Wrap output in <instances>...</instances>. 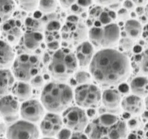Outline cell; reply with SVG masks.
I'll return each instance as SVG.
<instances>
[{
  "label": "cell",
  "mask_w": 148,
  "mask_h": 139,
  "mask_svg": "<svg viewBox=\"0 0 148 139\" xmlns=\"http://www.w3.org/2000/svg\"><path fill=\"white\" fill-rule=\"evenodd\" d=\"M89 71L93 79L101 86H114L127 79L130 64L124 53L111 48H103L94 54Z\"/></svg>",
  "instance_id": "cell-1"
},
{
  "label": "cell",
  "mask_w": 148,
  "mask_h": 139,
  "mask_svg": "<svg viewBox=\"0 0 148 139\" xmlns=\"http://www.w3.org/2000/svg\"><path fill=\"white\" fill-rule=\"evenodd\" d=\"M74 93L70 86L62 81L48 83L42 89L40 101L49 112L60 113L71 105Z\"/></svg>",
  "instance_id": "cell-2"
},
{
  "label": "cell",
  "mask_w": 148,
  "mask_h": 139,
  "mask_svg": "<svg viewBox=\"0 0 148 139\" xmlns=\"http://www.w3.org/2000/svg\"><path fill=\"white\" fill-rule=\"evenodd\" d=\"M78 66L75 53L63 48L54 52L49 62L48 70L52 78L63 81L76 72Z\"/></svg>",
  "instance_id": "cell-3"
},
{
  "label": "cell",
  "mask_w": 148,
  "mask_h": 139,
  "mask_svg": "<svg viewBox=\"0 0 148 139\" xmlns=\"http://www.w3.org/2000/svg\"><path fill=\"white\" fill-rule=\"evenodd\" d=\"M88 35L94 46L103 49L115 46L119 40L121 32L118 25L112 22L91 27Z\"/></svg>",
  "instance_id": "cell-4"
},
{
  "label": "cell",
  "mask_w": 148,
  "mask_h": 139,
  "mask_svg": "<svg viewBox=\"0 0 148 139\" xmlns=\"http://www.w3.org/2000/svg\"><path fill=\"white\" fill-rule=\"evenodd\" d=\"M41 63L39 58L31 53H22L15 58L12 64V73L16 79L29 82L40 74Z\"/></svg>",
  "instance_id": "cell-5"
},
{
  "label": "cell",
  "mask_w": 148,
  "mask_h": 139,
  "mask_svg": "<svg viewBox=\"0 0 148 139\" xmlns=\"http://www.w3.org/2000/svg\"><path fill=\"white\" fill-rule=\"evenodd\" d=\"M74 99L78 106L93 109L101 101V92L98 86L92 84L79 85L74 90Z\"/></svg>",
  "instance_id": "cell-6"
},
{
  "label": "cell",
  "mask_w": 148,
  "mask_h": 139,
  "mask_svg": "<svg viewBox=\"0 0 148 139\" xmlns=\"http://www.w3.org/2000/svg\"><path fill=\"white\" fill-rule=\"evenodd\" d=\"M63 124L73 132H83L88 125L87 114L79 106L68 107L63 111Z\"/></svg>",
  "instance_id": "cell-7"
},
{
  "label": "cell",
  "mask_w": 148,
  "mask_h": 139,
  "mask_svg": "<svg viewBox=\"0 0 148 139\" xmlns=\"http://www.w3.org/2000/svg\"><path fill=\"white\" fill-rule=\"evenodd\" d=\"M39 136L37 126L25 120L12 123L6 131V139H39Z\"/></svg>",
  "instance_id": "cell-8"
},
{
  "label": "cell",
  "mask_w": 148,
  "mask_h": 139,
  "mask_svg": "<svg viewBox=\"0 0 148 139\" xmlns=\"http://www.w3.org/2000/svg\"><path fill=\"white\" fill-rule=\"evenodd\" d=\"M20 113L23 119L34 123L43 119L45 107L37 100L28 99L21 104Z\"/></svg>",
  "instance_id": "cell-9"
},
{
  "label": "cell",
  "mask_w": 148,
  "mask_h": 139,
  "mask_svg": "<svg viewBox=\"0 0 148 139\" xmlns=\"http://www.w3.org/2000/svg\"><path fill=\"white\" fill-rule=\"evenodd\" d=\"M1 114L8 123H14L18 118L20 107L18 100L10 94L1 98Z\"/></svg>",
  "instance_id": "cell-10"
},
{
  "label": "cell",
  "mask_w": 148,
  "mask_h": 139,
  "mask_svg": "<svg viewBox=\"0 0 148 139\" xmlns=\"http://www.w3.org/2000/svg\"><path fill=\"white\" fill-rule=\"evenodd\" d=\"M63 124L62 118L57 113L49 112L41 120L40 131L45 137L53 138L62 129Z\"/></svg>",
  "instance_id": "cell-11"
},
{
  "label": "cell",
  "mask_w": 148,
  "mask_h": 139,
  "mask_svg": "<svg viewBox=\"0 0 148 139\" xmlns=\"http://www.w3.org/2000/svg\"><path fill=\"white\" fill-rule=\"evenodd\" d=\"M61 34L62 37L66 40L81 43L84 41L88 33L86 27L79 21H67L62 28Z\"/></svg>",
  "instance_id": "cell-12"
},
{
  "label": "cell",
  "mask_w": 148,
  "mask_h": 139,
  "mask_svg": "<svg viewBox=\"0 0 148 139\" xmlns=\"http://www.w3.org/2000/svg\"><path fill=\"white\" fill-rule=\"evenodd\" d=\"M43 38V36L40 32L28 30L23 33L19 42L21 49L23 53L34 52L40 47Z\"/></svg>",
  "instance_id": "cell-13"
},
{
  "label": "cell",
  "mask_w": 148,
  "mask_h": 139,
  "mask_svg": "<svg viewBox=\"0 0 148 139\" xmlns=\"http://www.w3.org/2000/svg\"><path fill=\"white\" fill-rule=\"evenodd\" d=\"M75 54L79 66H88L94 57V46L90 41H83L77 47Z\"/></svg>",
  "instance_id": "cell-14"
},
{
  "label": "cell",
  "mask_w": 148,
  "mask_h": 139,
  "mask_svg": "<svg viewBox=\"0 0 148 139\" xmlns=\"http://www.w3.org/2000/svg\"><path fill=\"white\" fill-rule=\"evenodd\" d=\"M1 32L4 40L10 45L20 42L23 34L20 27L10 20L1 23Z\"/></svg>",
  "instance_id": "cell-15"
},
{
  "label": "cell",
  "mask_w": 148,
  "mask_h": 139,
  "mask_svg": "<svg viewBox=\"0 0 148 139\" xmlns=\"http://www.w3.org/2000/svg\"><path fill=\"white\" fill-rule=\"evenodd\" d=\"M123 109L131 115H137L143 112L145 105L141 97L135 94L126 96L121 100Z\"/></svg>",
  "instance_id": "cell-16"
},
{
  "label": "cell",
  "mask_w": 148,
  "mask_h": 139,
  "mask_svg": "<svg viewBox=\"0 0 148 139\" xmlns=\"http://www.w3.org/2000/svg\"><path fill=\"white\" fill-rule=\"evenodd\" d=\"M101 101L108 109H116L121 104V93L114 89H106L101 94Z\"/></svg>",
  "instance_id": "cell-17"
},
{
  "label": "cell",
  "mask_w": 148,
  "mask_h": 139,
  "mask_svg": "<svg viewBox=\"0 0 148 139\" xmlns=\"http://www.w3.org/2000/svg\"><path fill=\"white\" fill-rule=\"evenodd\" d=\"M0 51L1 69L8 68L9 66H12L15 60V55L11 45L4 40H1Z\"/></svg>",
  "instance_id": "cell-18"
},
{
  "label": "cell",
  "mask_w": 148,
  "mask_h": 139,
  "mask_svg": "<svg viewBox=\"0 0 148 139\" xmlns=\"http://www.w3.org/2000/svg\"><path fill=\"white\" fill-rule=\"evenodd\" d=\"M12 93L18 101L23 102L32 96V86L27 81L18 80L14 83Z\"/></svg>",
  "instance_id": "cell-19"
},
{
  "label": "cell",
  "mask_w": 148,
  "mask_h": 139,
  "mask_svg": "<svg viewBox=\"0 0 148 139\" xmlns=\"http://www.w3.org/2000/svg\"><path fill=\"white\" fill-rule=\"evenodd\" d=\"M14 76L12 72L8 68L1 69V96H4L12 92L14 84Z\"/></svg>",
  "instance_id": "cell-20"
},
{
  "label": "cell",
  "mask_w": 148,
  "mask_h": 139,
  "mask_svg": "<svg viewBox=\"0 0 148 139\" xmlns=\"http://www.w3.org/2000/svg\"><path fill=\"white\" fill-rule=\"evenodd\" d=\"M130 88L133 94L140 97L148 95V78L145 76H138L133 78L130 82Z\"/></svg>",
  "instance_id": "cell-21"
},
{
  "label": "cell",
  "mask_w": 148,
  "mask_h": 139,
  "mask_svg": "<svg viewBox=\"0 0 148 139\" xmlns=\"http://www.w3.org/2000/svg\"><path fill=\"white\" fill-rule=\"evenodd\" d=\"M108 128L101 125L96 119L89 125L88 137L89 139H109Z\"/></svg>",
  "instance_id": "cell-22"
},
{
  "label": "cell",
  "mask_w": 148,
  "mask_h": 139,
  "mask_svg": "<svg viewBox=\"0 0 148 139\" xmlns=\"http://www.w3.org/2000/svg\"><path fill=\"white\" fill-rule=\"evenodd\" d=\"M127 124L121 120H119L115 124L108 128L109 139H124L127 136Z\"/></svg>",
  "instance_id": "cell-23"
},
{
  "label": "cell",
  "mask_w": 148,
  "mask_h": 139,
  "mask_svg": "<svg viewBox=\"0 0 148 139\" xmlns=\"http://www.w3.org/2000/svg\"><path fill=\"white\" fill-rule=\"evenodd\" d=\"M14 0H1L0 16L1 23L10 20L16 9Z\"/></svg>",
  "instance_id": "cell-24"
},
{
  "label": "cell",
  "mask_w": 148,
  "mask_h": 139,
  "mask_svg": "<svg viewBox=\"0 0 148 139\" xmlns=\"http://www.w3.org/2000/svg\"><path fill=\"white\" fill-rule=\"evenodd\" d=\"M124 31L128 37L131 39L138 38L142 33V26L137 20L130 19L126 21Z\"/></svg>",
  "instance_id": "cell-25"
},
{
  "label": "cell",
  "mask_w": 148,
  "mask_h": 139,
  "mask_svg": "<svg viewBox=\"0 0 148 139\" xmlns=\"http://www.w3.org/2000/svg\"><path fill=\"white\" fill-rule=\"evenodd\" d=\"M57 6V0H40L37 8L42 13L49 14L54 11Z\"/></svg>",
  "instance_id": "cell-26"
},
{
  "label": "cell",
  "mask_w": 148,
  "mask_h": 139,
  "mask_svg": "<svg viewBox=\"0 0 148 139\" xmlns=\"http://www.w3.org/2000/svg\"><path fill=\"white\" fill-rule=\"evenodd\" d=\"M119 120L117 116L111 114H103L97 119L101 125L106 127H109L113 125Z\"/></svg>",
  "instance_id": "cell-27"
},
{
  "label": "cell",
  "mask_w": 148,
  "mask_h": 139,
  "mask_svg": "<svg viewBox=\"0 0 148 139\" xmlns=\"http://www.w3.org/2000/svg\"><path fill=\"white\" fill-rule=\"evenodd\" d=\"M16 4L23 10L32 12L37 8L40 0H14Z\"/></svg>",
  "instance_id": "cell-28"
},
{
  "label": "cell",
  "mask_w": 148,
  "mask_h": 139,
  "mask_svg": "<svg viewBox=\"0 0 148 139\" xmlns=\"http://www.w3.org/2000/svg\"><path fill=\"white\" fill-rule=\"evenodd\" d=\"M91 74L86 71H78L74 74V80L78 86L87 84L91 79Z\"/></svg>",
  "instance_id": "cell-29"
},
{
  "label": "cell",
  "mask_w": 148,
  "mask_h": 139,
  "mask_svg": "<svg viewBox=\"0 0 148 139\" xmlns=\"http://www.w3.org/2000/svg\"><path fill=\"white\" fill-rule=\"evenodd\" d=\"M139 58V68L141 73L145 75L148 74V49L144 51Z\"/></svg>",
  "instance_id": "cell-30"
},
{
  "label": "cell",
  "mask_w": 148,
  "mask_h": 139,
  "mask_svg": "<svg viewBox=\"0 0 148 139\" xmlns=\"http://www.w3.org/2000/svg\"><path fill=\"white\" fill-rule=\"evenodd\" d=\"M26 27L28 28L29 31H39L38 29L40 28V26H41L40 22L36 20L31 18H28L26 21ZM40 32V31H39Z\"/></svg>",
  "instance_id": "cell-31"
},
{
  "label": "cell",
  "mask_w": 148,
  "mask_h": 139,
  "mask_svg": "<svg viewBox=\"0 0 148 139\" xmlns=\"http://www.w3.org/2000/svg\"><path fill=\"white\" fill-rule=\"evenodd\" d=\"M31 86L34 88H39L44 84V79L40 74H38L34 77L29 81Z\"/></svg>",
  "instance_id": "cell-32"
},
{
  "label": "cell",
  "mask_w": 148,
  "mask_h": 139,
  "mask_svg": "<svg viewBox=\"0 0 148 139\" xmlns=\"http://www.w3.org/2000/svg\"><path fill=\"white\" fill-rule=\"evenodd\" d=\"M141 120L138 117H134L129 120L127 126L131 130L139 129L141 125Z\"/></svg>",
  "instance_id": "cell-33"
},
{
  "label": "cell",
  "mask_w": 148,
  "mask_h": 139,
  "mask_svg": "<svg viewBox=\"0 0 148 139\" xmlns=\"http://www.w3.org/2000/svg\"><path fill=\"white\" fill-rule=\"evenodd\" d=\"M61 28V24L56 21H52L48 23L46 29L49 32H54L60 30Z\"/></svg>",
  "instance_id": "cell-34"
},
{
  "label": "cell",
  "mask_w": 148,
  "mask_h": 139,
  "mask_svg": "<svg viewBox=\"0 0 148 139\" xmlns=\"http://www.w3.org/2000/svg\"><path fill=\"white\" fill-rule=\"evenodd\" d=\"M72 135L71 130L68 129H62L57 136L58 139H69Z\"/></svg>",
  "instance_id": "cell-35"
},
{
  "label": "cell",
  "mask_w": 148,
  "mask_h": 139,
  "mask_svg": "<svg viewBox=\"0 0 148 139\" xmlns=\"http://www.w3.org/2000/svg\"><path fill=\"white\" fill-rule=\"evenodd\" d=\"M77 0H60V3L64 9H69L75 4Z\"/></svg>",
  "instance_id": "cell-36"
},
{
  "label": "cell",
  "mask_w": 148,
  "mask_h": 139,
  "mask_svg": "<svg viewBox=\"0 0 148 139\" xmlns=\"http://www.w3.org/2000/svg\"><path fill=\"white\" fill-rule=\"evenodd\" d=\"M47 46L49 49L56 51L57 50L60 49V43L58 41L54 40L49 42H48Z\"/></svg>",
  "instance_id": "cell-37"
},
{
  "label": "cell",
  "mask_w": 148,
  "mask_h": 139,
  "mask_svg": "<svg viewBox=\"0 0 148 139\" xmlns=\"http://www.w3.org/2000/svg\"><path fill=\"white\" fill-rule=\"evenodd\" d=\"M69 139H89L87 135L83 132H73Z\"/></svg>",
  "instance_id": "cell-38"
},
{
  "label": "cell",
  "mask_w": 148,
  "mask_h": 139,
  "mask_svg": "<svg viewBox=\"0 0 148 139\" xmlns=\"http://www.w3.org/2000/svg\"><path fill=\"white\" fill-rule=\"evenodd\" d=\"M121 45L125 49H129L133 46V41L131 38H123L121 40Z\"/></svg>",
  "instance_id": "cell-39"
},
{
  "label": "cell",
  "mask_w": 148,
  "mask_h": 139,
  "mask_svg": "<svg viewBox=\"0 0 148 139\" xmlns=\"http://www.w3.org/2000/svg\"><path fill=\"white\" fill-rule=\"evenodd\" d=\"M118 16L121 20H125L128 17V10L125 8H121L118 12Z\"/></svg>",
  "instance_id": "cell-40"
},
{
  "label": "cell",
  "mask_w": 148,
  "mask_h": 139,
  "mask_svg": "<svg viewBox=\"0 0 148 139\" xmlns=\"http://www.w3.org/2000/svg\"><path fill=\"white\" fill-rule=\"evenodd\" d=\"M94 1L101 5H110L116 3L119 0H94Z\"/></svg>",
  "instance_id": "cell-41"
},
{
  "label": "cell",
  "mask_w": 148,
  "mask_h": 139,
  "mask_svg": "<svg viewBox=\"0 0 148 139\" xmlns=\"http://www.w3.org/2000/svg\"><path fill=\"white\" fill-rule=\"evenodd\" d=\"M135 3L132 0H125L123 2V7L128 10H133L135 7Z\"/></svg>",
  "instance_id": "cell-42"
},
{
  "label": "cell",
  "mask_w": 148,
  "mask_h": 139,
  "mask_svg": "<svg viewBox=\"0 0 148 139\" xmlns=\"http://www.w3.org/2000/svg\"><path fill=\"white\" fill-rule=\"evenodd\" d=\"M78 5L82 7H87L92 3V0H77Z\"/></svg>",
  "instance_id": "cell-43"
},
{
  "label": "cell",
  "mask_w": 148,
  "mask_h": 139,
  "mask_svg": "<svg viewBox=\"0 0 148 139\" xmlns=\"http://www.w3.org/2000/svg\"><path fill=\"white\" fill-rule=\"evenodd\" d=\"M127 139H144L143 135L138 132H133L130 134L128 136Z\"/></svg>",
  "instance_id": "cell-44"
},
{
  "label": "cell",
  "mask_w": 148,
  "mask_h": 139,
  "mask_svg": "<svg viewBox=\"0 0 148 139\" xmlns=\"http://www.w3.org/2000/svg\"><path fill=\"white\" fill-rule=\"evenodd\" d=\"M135 5H138L139 6H141L144 5H146L148 4V0H132Z\"/></svg>",
  "instance_id": "cell-45"
},
{
  "label": "cell",
  "mask_w": 148,
  "mask_h": 139,
  "mask_svg": "<svg viewBox=\"0 0 148 139\" xmlns=\"http://www.w3.org/2000/svg\"><path fill=\"white\" fill-rule=\"evenodd\" d=\"M136 12L138 15L140 16L141 14H143V13L144 12V10L143 8L142 7L139 6L136 10Z\"/></svg>",
  "instance_id": "cell-46"
},
{
  "label": "cell",
  "mask_w": 148,
  "mask_h": 139,
  "mask_svg": "<svg viewBox=\"0 0 148 139\" xmlns=\"http://www.w3.org/2000/svg\"><path fill=\"white\" fill-rule=\"evenodd\" d=\"M143 118L144 119L148 120V110L143 112Z\"/></svg>",
  "instance_id": "cell-47"
},
{
  "label": "cell",
  "mask_w": 148,
  "mask_h": 139,
  "mask_svg": "<svg viewBox=\"0 0 148 139\" xmlns=\"http://www.w3.org/2000/svg\"><path fill=\"white\" fill-rule=\"evenodd\" d=\"M144 13L145 14V16L147 17V18L148 19V4L146 5L145 9H144Z\"/></svg>",
  "instance_id": "cell-48"
},
{
  "label": "cell",
  "mask_w": 148,
  "mask_h": 139,
  "mask_svg": "<svg viewBox=\"0 0 148 139\" xmlns=\"http://www.w3.org/2000/svg\"><path fill=\"white\" fill-rule=\"evenodd\" d=\"M145 105L146 106L147 110H148V95L146 97L145 99Z\"/></svg>",
  "instance_id": "cell-49"
},
{
  "label": "cell",
  "mask_w": 148,
  "mask_h": 139,
  "mask_svg": "<svg viewBox=\"0 0 148 139\" xmlns=\"http://www.w3.org/2000/svg\"><path fill=\"white\" fill-rule=\"evenodd\" d=\"M145 32L148 33V23L145 27Z\"/></svg>",
  "instance_id": "cell-50"
},
{
  "label": "cell",
  "mask_w": 148,
  "mask_h": 139,
  "mask_svg": "<svg viewBox=\"0 0 148 139\" xmlns=\"http://www.w3.org/2000/svg\"><path fill=\"white\" fill-rule=\"evenodd\" d=\"M55 139L54 138H50V137H45V138H43V139Z\"/></svg>",
  "instance_id": "cell-51"
},
{
  "label": "cell",
  "mask_w": 148,
  "mask_h": 139,
  "mask_svg": "<svg viewBox=\"0 0 148 139\" xmlns=\"http://www.w3.org/2000/svg\"><path fill=\"white\" fill-rule=\"evenodd\" d=\"M146 40H147V43H148V36L146 38Z\"/></svg>",
  "instance_id": "cell-52"
},
{
  "label": "cell",
  "mask_w": 148,
  "mask_h": 139,
  "mask_svg": "<svg viewBox=\"0 0 148 139\" xmlns=\"http://www.w3.org/2000/svg\"><path fill=\"white\" fill-rule=\"evenodd\" d=\"M1 139H5V138H1Z\"/></svg>",
  "instance_id": "cell-53"
},
{
  "label": "cell",
  "mask_w": 148,
  "mask_h": 139,
  "mask_svg": "<svg viewBox=\"0 0 148 139\" xmlns=\"http://www.w3.org/2000/svg\"><path fill=\"white\" fill-rule=\"evenodd\" d=\"M147 139H148V138H147Z\"/></svg>",
  "instance_id": "cell-54"
}]
</instances>
